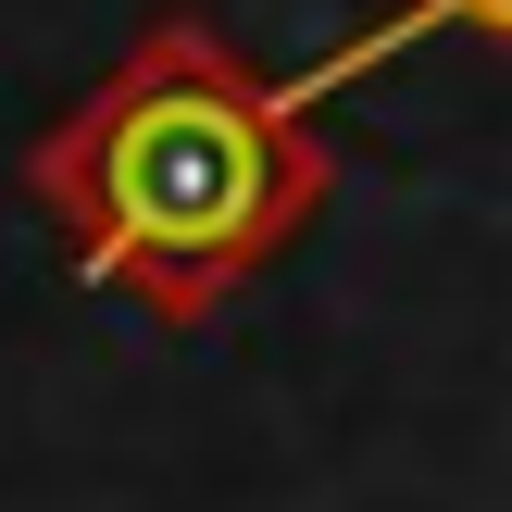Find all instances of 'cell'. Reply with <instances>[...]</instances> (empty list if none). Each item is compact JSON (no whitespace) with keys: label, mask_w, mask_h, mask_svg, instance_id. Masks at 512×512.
I'll return each mask as SVG.
<instances>
[{"label":"cell","mask_w":512,"mask_h":512,"mask_svg":"<svg viewBox=\"0 0 512 512\" xmlns=\"http://www.w3.org/2000/svg\"><path fill=\"white\" fill-rule=\"evenodd\" d=\"M313 113L325 100H300V75H250L200 13H163L25 150V188L88 288H125L163 325H213L263 263L313 238L338 188Z\"/></svg>","instance_id":"6da1fadb"},{"label":"cell","mask_w":512,"mask_h":512,"mask_svg":"<svg viewBox=\"0 0 512 512\" xmlns=\"http://www.w3.org/2000/svg\"><path fill=\"white\" fill-rule=\"evenodd\" d=\"M425 38H475V50H512V0H400L388 25H363V38H338L325 63H300V100H338V88H363V75H388L400 50H425Z\"/></svg>","instance_id":"7a4b0ae2"}]
</instances>
